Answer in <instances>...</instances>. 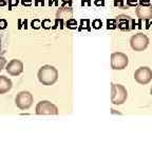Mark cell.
<instances>
[{
    "label": "cell",
    "mask_w": 152,
    "mask_h": 142,
    "mask_svg": "<svg viewBox=\"0 0 152 142\" xmlns=\"http://www.w3.org/2000/svg\"><path fill=\"white\" fill-rule=\"evenodd\" d=\"M0 52H1V39H0Z\"/></svg>",
    "instance_id": "cell-19"
},
{
    "label": "cell",
    "mask_w": 152,
    "mask_h": 142,
    "mask_svg": "<svg viewBox=\"0 0 152 142\" xmlns=\"http://www.w3.org/2000/svg\"><path fill=\"white\" fill-rule=\"evenodd\" d=\"M7 72L11 76H19L23 72V63L17 59L11 60L7 65Z\"/></svg>",
    "instance_id": "cell-10"
},
{
    "label": "cell",
    "mask_w": 152,
    "mask_h": 142,
    "mask_svg": "<svg viewBox=\"0 0 152 142\" xmlns=\"http://www.w3.org/2000/svg\"><path fill=\"white\" fill-rule=\"evenodd\" d=\"M36 114L37 115H57L58 109L55 104L51 103L50 101L43 100L38 102V104L36 105Z\"/></svg>",
    "instance_id": "cell-9"
},
{
    "label": "cell",
    "mask_w": 152,
    "mask_h": 142,
    "mask_svg": "<svg viewBox=\"0 0 152 142\" xmlns=\"http://www.w3.org/2000/svg\"><path fill=\"white\" fill-rule=\"evenodd\" d=\"M135 14L140 20L149 21L150 19H152V4L150 0H138Z\"/></svg>",
    "instance_id": "cell-3"
},
{
    "label": "cell",
    "mask_w": 152,
    "mask_h": 142,
    "mask_svg": "<svg viewBox=\"0 0 152 142\" xmlns=\"http://www.w3.org/2000/svg\"><path fill=\"white\" fill-rule=\"evenodd\" d=\"M13 86L12 80L9 79L5 76H0V95L5 94L9 91H11Z\"/></svg>",
    "instance_id": "cell-12"
},
{
    "label": "cell",
    "mask_w": 152,
    "mask_h": 142,
    "mask_svg": "<svg viewBox=\"0 0 152 142\" xmlns=\"http://www.w3.org/2000/svg\"><path fill=\"white\" fill-rule=\"evenodd\" d=\"M128 98L127 88L121 84H111V102L115 105H121L126 102Z\"/></svg>",
    "instance_id": "cell-2"
},
{
    "label": "cell",
    "mask_w": 152,
    "mask_h": 142,
    "mask_svg": "<svg viewBox=\"0 0 152 142\" xmlns=\"http://www.w3.org/2000/svg\"><path fill=\"white\" fill-rule=\"evenodd\" d=\"M130 45L133 51H135V52H142L149 45V38L145 34L137 33L130 38Z\"/></svg>",
    "instance_id": "cell-4"
},
{
    "label": "cell",
    "mask_w": 152,
    "mask_h": 142,
    "mask_svg": "<svg viewBox=\"0 0 152 142\" xmlns=\"http://www.w3.org/2000/svg\"><path fill=\"white\" fill-rule=\"evenodd\" d=\"M138 0H114V7L121 9H127L131 7H135Z\"/></svg>",
    "instance_id": "cell-13"
},
{
    "label": "cell",
    "mask_w": 152,
    "mask_h": 142,
    "mask_svg": "<svg viewBox=\"0 0 152 142\" xmlns=\"http://www.w3.org/2000/svg\"><path fill=\"white\" fill-rule=\"evenodd\" d=\"M33 95L28 91H22L19 94H17L16 98H15V103H16L17 107L22 111L24 109H28L33 104Z\"/></svg>",
    "instance_id": "cell-7"
},
{
    "label": "cell",
    "mask_w": 152,
    "mask_h": 142,
    "mask_svg": "<svg viewBox=\"0 0 152 142\" xmlns=\"http://www.w3.org/2000/svg\"><path fill=\"white\" fill-rule=\"evenodd\" d=\"M9 3V0H0V7H4Z\"/></svg>",
    "instance_id": "cell-17"
},
{
    "label": "cell",
    "mask_w": 152,
    "mask_h": 142,
    "mask_svg": "<svg viewBox=\"0 0 152 142\" xmlns=\"http://www.w3.org/2000/svg\"><path fill=\"white\" fill-rule=\"evenodd\" d=\"M5 64H7V60H5V58L2 56H0V71H2L3 67L5 66Z\"/></svg>",
    "instance_id": "cell-15"
},
{
    "label": "cell",
    "mask_w": 152,
    "mask_h": 142,
    "mask_svg": "<svg viewBox=\"0 0 152 142\" xmlns=\"http://www.w3.org/2000/svg\"><path fill=\"white\" fill-rule=\"evenodd\" d=\"M150 94H151V96H152V88H151V90H150Z\"/></svg>",
    "instance_id": "cell-20"
},
{
    "label": "cell",
    "mask_w": 152,
    "mask_h": 142,
    "mask_svg": "<svg viewBox=\"0 0 152 142\" xmlns=\"http://www.w3.org/2000/svg\"><path fill=\"white\" fill-rule=\"evenodd\" d=\"M66 26L70 28H76V21L73 18H71L70 20H68V21L66 22Z\"/></svg>",
    "instance_id": "cell-14"
},
{
    "label": "cell",
    "mask_w": 152,
    "mask_h": 142,
    "mask_svg": "<svg viewBox=\"0 0 152 142\" xmlns=\"http://www.w3.org/2000/svg\"><path fill=\"white\" fill-rule=\"evenodd\" d=\"M110 62H111V67L116 71H121V70H125L129 64V58L125 53L121 52H115L111 54V58H110Z\"/></svg>",
    "instance_id": "cell-5"
},
{
    "label": "cell",
    "mask_w": 152,
    "mask_h": 142,
    "mask_svg": "<svg viewBox=\"0 0 152 142\" xmlns=\"http://www.w3.org/2000/svg\"><path fill=\"white\" fill-rule=\"evenodd\" d=\"M134 80L138 84L146 85L152 80V70L148 66H140L134 72Z\"/></svg>",
    "instance_id": "cell-8"
},
{
    "label": "cell",
    "mask_w": 152,
    "mask_h": 142,
    "mask_svg": "<svg viewBox=\"0 0 152 142\" xmlns=\"http://www.w3.org/2000/svg\"><path fill=\"white\" fill-rule=\"evenodd\" d=\"M72 16H73V12H72V9L70 7H61L56 12V20L60 21L61 28L64 25V21L66 22L68 20H70L72 18Z\"/></svg>",
    "instance_id": "cell-11"
},
{
    "label": "cell",
    "mask_w": 152,
    "mask_h": 142,
    "mask_svg": "<svg viewBox=\"0 0 152 142\" xmlns=\"http://www.w3.org/2000/svg\"><path fill=\"white\" fill-rule=\"evenodd\" d=\"M37 77L43 85H53L58 79V71L53 65H43L38 71Z\"/></svg>",
    "instance_id": "cell-1"
},
{
    "label": "cell",
    "mask_w": 152,
    "mask_h": 142,
    "mask_svg": "<svg viewBox=\"0 0 152 142\" xmlns=\"http://www.w3.org/2000/svg\"><path fill=\"white\" fill-rule=\"evenodd\" d=\"M115 28H118L121 31L130 32L135 28V21L128 15H118L114 19Z\"/></svg>",
    "instance_id": "cell-6"
},
{
    "label": "cell",
    "mask_w": 152,
    "mask_h": 142,
    "mask_svg": "<svg viewBox=\"0 0 152 142\" xmlns=\"http://www.w3.org/2000/svg\"><path fill=\"white\" fill-rule=\"evenodd\" d=\"M7 23L5 20H3V19H0V30H4V28H7Z\"/></svg>",
    "instance_id": "cell-16"
},
{
    "label": "cell",
    "mask_w": 152,
    "mask_h": 142,
    "mask_svg": "<svg viewBox=\"0 0 152 142\" xmlns=\"http://www.w3.org/2000/svg\"><path fill=\"white\" fill-rule=\"evenodd\" d=\"M22 4L23 5H30L31 4V0H22Z\"/></svg>",
    "instance_id": "cell-18"
}]
</instances>
